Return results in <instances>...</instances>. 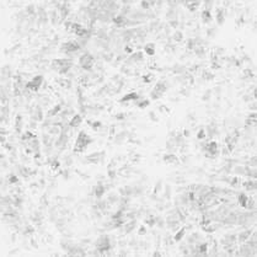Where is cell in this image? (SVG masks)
I'll return each instance as SVG.
<instances>
[{"instance_id": "cell-1", "label": "cell", "mask_w": 257, "mask_h": 257, "mask_svg": "<svg viewBox=\"0 0 257 257\" xmlns=\"http://www.w3.org/2000/svg\"><path fill=\"white\" fill-rule=\"evenodd\" d=\"M90 143H91V138H90V135H87L84 130L79 132L77 142H75V145H74V153L85 152L86 148L90 145Z\"/></svg>"}, {"instance_id": "cell-2", "label": "cell", "mask_w": 257, "mask_h": 257, "mask_svg": "<svg viewBox=\"0 0 257 257\" xmlns=\"http://www.w3.org/2000/svg\"><path fill=\"white\" fill-rule=\"evenodd\" d=\"M52 67H53L54 70L59 71L60 74H64V73L69 71L71 64H70L69 60H67V59H54L53 62H52Z\"/></svg>"}, {"instance_id": "cell-3", "label": "cell", "mask_w": 257, "mask_h": 257, "mask_svg": "<svg viewBox=\"0 0 257 257\" xmlns=\"http://www.w3.org/2000/svg\"><path fill=\"white\" fill-rule=\"evenodd\" d=\"M166 91H168V85H166L164 81H159L155 85V87L152 90V92H150V99L152 100H158L161 96H164Z\"/></svg>"}, {"instance_id": "cell-4", "label": "cell", "mask_w": 257, "mask_h": 257, "mask_svg": "<svg viewBox=\"0 0 257 257\" xmlns=\"http://www.w3.org/2000/svg\"><path fill=\"white\" fill-rule=\"evenodd\" d=\"M94 64H95V59H94V57L90 54V53L83 54L80 57V59H79V65L84 70H91L92 67H94Z\"/></svg>"}, {"instance_id": "cell-5", "label": "cell", "mask_w": 257, "mask_h": 257, "mask_svg": "<svg viewBox=\"0 0 257 257\" xmlns=\"http://www.w3.org/2000/svg\"><path fill=\"white\" fill-rule=\"evenodd\" d=\"M111 247V243L107 235H101L96 241V249L100 253H106Z\"/></svg>"}, {"instance_id": "cell-6", "label": "cell", "mask_w": 257, "mask_h": 257, "mask_svg": "<svg viewBox=\"0 0 257 257\" xmlns=\"http://www.w3.org/2000/svg\"><path fill=\"white\" fill-rule=\"evenodd\" d=\"M43 84V77L42 75H36L35 78H32L26 85V89L31 90V91H38Z\"/></svg>"}, {"instance_id": "cell-7", "label": "cell", "mask_w": 257, "mask_h": 257, "mask_svg": "<svg viewBox=\"0 0 257 257\" xmlns=\"http://www.w3.org/2000/svg\"><path fill=\"white\" fill-rule=\"evenodd\" d=\"M80 48V46L77 43V42H73V41H69V42H65L62 44V49L63 52H68V53H73V52H77L78 49Z\"/></svg>"}, {"instance_id": "cell-8", "label": "cell", "mask_w": 257, "mask_h": 257, "mask_svg": "<svg viewBox=\"0 0 257 257\" xmlns=\"http://www.w3.org/2000/svg\"><path fill=\"white\" fill-rule=\"evenodd\" d=\"M70 30L75 33V35H78L79 37H83L85 35H87V30H85L81 25L79 24H71L70 25Z\"/></svg>"}, {"instance_id": "cell-9", "label": "cell", "mask_w": 257, "mask_h": 257, "mask_svg": "<svg viewBox=\"0 0 257 257\" xmlns=\"http://www.w3.org/2000/svg\"><path fill=\"white\" fill-rule=\"evenodd\" d=\"M139 99V94L135 92V91H130L129 94H126L122 99H119L121 103H124V102H130V101H137Z\"/></svg>"}, {"instance_id": "cell-10", "label": "cell", "mask_w": 257, "mask_h": 257, "mask_svg": "<svg viewBox=\"0 0 257 257\" xmlns=\"http://www.w3.org/2000/svg\"><path fill=\"white\" fill-rule=\"evenodd\" d=\"M81 122H83L81 114H74L73 118L69 121V126H70L71 128H77V127H79V126L81 124Z\"/></svg>"}, {"instance_id": "cell-11", "label": "cell", "mask_w": 257, "mask_h": 257, "mask_svg": "<svg viewBox=\"0 0 257 257\" xmlns=\"http://www.w3.org/2000/svg\"><path fill=\"white\" fill-rule=\"evenodd\" d=\"M217 152H218V143L214 142V140L209 142L208 145H207V153L209 155H212V156H214L217 154Z\"/></svg>"}, {"instance_id": "cell-12", "label": "cell", "mask_w": 257, "mask_h": 257, "mask_svg": "<svg viewBox=\"0 0 257 257\" xmlns=\"http://www.w3.org/2000/svg\"><path fill=\"white\" fill-rule=\"evenodd\" d=\"M144 53H145L146 55H154V54L156 53V51H155V44H154V43H148V44H145V46H144Z\"/></svg>"}, {"instance_id": "cell-13", "label": "cell", "mask_w": 257, "mask_h": 257, "mask_svg": "<svg viewBox=\"0 0 257 257\" xmlns=\"http://www.w3.org/2000/svg\"><path fill=\"white\" fill-rule=\"evenodd\" d=\"M164 161L166 164H176L178 161V159L174 154H166V155H164Z\"/></svg>"}, {"instance_id": "cell-14", "label": "cell", "mask_w": 257, "mask_h": 257, "mask_svg": "<svg viewBox=\"0 0 257 257\" xmlns=\"http://www.w3.org/2000/svg\"><path fill=\"white\" fill-rule=\"evenodd\" d=\"M237 202H239V204H240L241 207L246 208V207H247V203H249V198H247V196H246L245 193H241V194L239 196V198H237Z\"/></svg>"}, {"instance_id": "cell-15", "label": "cell", "mask_w": 257, "mask_h": 257, "mask_svg": "<svg viewBox=\"0 0 257 257\" xmlns=\"http://www.w3.org/2000/svg\"><path fill=\"white\" fill-rule=\"evenodd\" d=\"M185 234H186V226H183V228H181L176 234H175V236H174V240L176 241V243H178V241H181L183 239V236H185Z\"/></svg>"}, {"instance_id": "cell-16", "label": "cell", "mask_w": 257, "mask_h": 257, "mask_svg": "<svg viewBox=\"0 0 257 257\" xmlns=\"http://www.w3.org/2000/svg\"><path fill=\"white\" fill-rule=\"evenodd\" d=\"M201 19H202L203 22H210L212 21V14H210V11L207 10V9L203 10L202 14H201Z\"/></svg>"}, {"instance_id": "cell-17", "label": "cell", "mask_w": 257, "mask_h": 257, "mask_svg": "<svg viewBox=\"0 0 257 257\" xmlns=\"http://www.w3.org/2000/svg\"><path fill=\"white\" fill-rule=\"evenodd\" d=\"M150 105V101L148 100V99H142V100H137V106L139 108H142V110H144V108H146L148 106Z\"/></svg>"}, {"instance_id": "cell-18", "label": "cell", "mask_w": 257, "mask_h": 257, "mask_svg": "<svg viewBox=\"0 0 257 257\" xmlns=\"http://www.w3.org/2000/svg\"><path fill=\"white\" fill-rule=\"evenodd\" d=\"M105 191H106V190H105V187L100 183V185H97V186L95 187V196H96L97 198H101L102 196L105 194Z\"/></svg>"}, {"instance_id": "cell-19", "label": "cell", "mask_w": 257, "mask_h": 257, "mask_svg": "<svg viewBox=\"0 0 257 257\" xmlns=\"http://www.w3.org/2000/svg\"><path fill=\"white\" fill-rule=\"evenodd\" d=\"M113 22H114V25H117L118 27H121V26H123V25H126V17H123V16H116L114 19H113Z\"/></svg>"}, {"instance_id": "cell-20", "label": "cell", "mask_w": 257, "mask_h": 257, "mask_svg": "<svg viewBox=\"0 0 257 257\" xmlns=\"http://www.w3.org/2000/svg\"><path fill=\"white\" fill-rule=\"evenodd\" d=\"M35 138H36V135L32 132H30V130H27L26 133L22 134V140H31V139H35Z\"/></svg>"}, {"instance_id": "cell-21", "label": "cell", "mask_w": 257, "mask_h": 257, "mask_svg": "<svg viewBox=\"0 0 257 257\" xmlns=\"http://www.w3.org/2000/svg\"><path fill=\"white\" fill-rule=\"evenodd\" d=\"M60 110H62V106H60V105H55L54 107H53V110L48 111V117H53V116H55Z\"/></svg>"}, {"instance_id": "cell-22", "label": "cell", "mask_w": 257, "mask_h": 257, "mask_svg": "<svg viewBox=\"0 0 257 257\" xmlns=\"http://www.w3.org/2000/svg\"><path fill=\"white\" fill-rule=\"evenodd\" d=\"M130 59L133 60V62H140V60H143V53L142 52H138V53H132L130 55Z\"/></svg>"}, {"instance_id": "cell-23", "label": "cell", "mask_w": 257, "mask_h": 257, "mask_svg": "<svg viewBox=\"0 0 257 257\" xmlns=\"http://www.w3.org/2000/svg\"><path fill=\"white\" fill-rule=\"evenodd\" d=\"M245 123H246V126H253L256 123V113H251Z\"/></svg>"}, {"instance_id": "cell-24", "label": "cell", "mask_w": 257, "mask_h": 257, "mask_svg": "<svg viewBox=\"0 0 257 257\" xmlns=\"http://www.w3.org/2000/svg\"><path fill=\"white\" fill-rule=\"evenodd\" d=\"M217 20H218V24H219V25H223V24H224V14H223V10H221V9H218V11H217Z\"/></svg>"}, {"instance_id": "cell-25", "label": "cell", "mask_w": 257, "mask_h": 257, "mask_svg": "<svg viewBox=\"0 0 257 257\" xmlns=\"http://www.w3.org/2000/svg\"><path fill=\"white\" fill-rule=\"evenodd\" d=\"M250 234H251V230H247L246 233H243V234H241V235H240V237H239V240L241 241V243H244V241H245V240H247V239H249V235H250Z\"/></svg>"}, {"instance_id": "cell-26", "label": "cell", "mask_w": 257, "mask_h": 257, "mask_svg": "<svg viewBox=\"0 0 257 257\" xmlns=\"http://www.w3.org/2000/svg\"><path fill=\"white\" fill-rule=\"evenodd\" d=\"M90 124H91V127H92V129H95V130H97L102 124H101V122L100 121H96V122H90Z\"/></svg>"}, {"instance_id": "cell-27", "label": "cell", "mask_w": 257, "mask_h": 257, "mask_svg": "<svg viewBox=\"0 0 257 257\" xmlns=\"http://www.w3.org/2000/svg\"><path fill=\"white\" fill-rule=\"evenodd\" d=\"M244 186H245L247 190H253V188H255V186H256V183H255V182H250V181H247V182H245V183H244Z\"/></svg>"}, {"instance_id": "cell-28", "label": "cell", "mask_w": 257, "mask_h": 257, "mask_svg": "<svg viewBox=\"0 0 257 257\" xmlns=\"http://www.w3.org/2000/svg\"><path fill=\"white\" fill-rule=\"evenodd\" d=\"M152 80H153V75H152V74L144 75V77H143V81H144V83H150Z\"/></svg>"}, {"instance_id": "cell-29", "label": "cell", "mask_w": 257, "mask_h": 257, "mask_svg": "<svg viewBox=\"0 0 257 257\" xmlns=\"http://www.w3.org/2000/svg\"><path fill=\"white\" fill-rule=\"evenodd\" d=\"M9 182H10V183H16V182H19V177H16L15 175H11L10 178H9Z\"/></svg>"}, {"instance_id": "cell-30", "label": "cell", "mask_w": 257, "mask_h": 257, "mask_svg": "<svg viewBox=\"0 0 257 257\" xmlns=\"http://www.w3.org/2000/svg\"><path fill=\"white\" fill-rule=\"evenodd\" d=\"M197 138H198V139H204V138H205V133H204V129H201V130L198 132V134H197Z\"/></svg>"}, {"instance_id": "cell-31", "label": "cell", "mask_w": 257, "mask_h": 257, "mask_svg": "<svg viewBox=\"0 0 257 257\" xmlns=\"http://www.w3.org/2000/svg\"><path fill=\"white\" fill-rule=\"evenodd\" d=\"M207 250H208V245H207V244L201 245V247H199V252H201V253H205Z\"/></svg>"}, {"instance_id": "cell-32", "label": "cell", "mask_w": 257, "mask_h": 257, "mask_svg": "<svg viewBox=\"0 0 257 257\" xmlns=\"http://www.w3.org/2000/svg\"><path fill=\"white\" fill-rule=\"evenodd\" d=\"M124 52L128 53V54H132V53H133V49H132V47H128V46H127V47L124 48Z\"/></svg>"}, {"instance_id": "cell-33", "label": "cell", "mask_w": 257, "mask_h": 257, "mask_svg": "<svg viewBox=\"0 0 257 257\" xmlns=\"http://www.w3.org/2000/svg\"><path fill=\"white\" fill-rule=\"evenodd\" d=\"M145 233H146V231H145V228H144V226H142L140 230H139V234H140V235H144Z\"/></svg>"}, {"instance_id": "cell-34", "label": "cell", "mask_w": 257, "mask_h": 257, "mask_svg": "<svg viewBox=\"0 0 257 257\" xmlns=\"http://www.w3.org/2000/svg\"><path fill=\"white\" fill-rule=\"evenodd\" d=\"M52 166H53V168H52V169H58V168H59V162L57 161V162H54V164H53Z\"/></svg>"}]
</instances>
